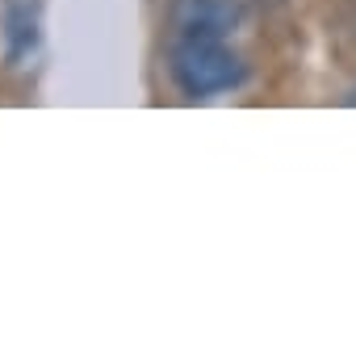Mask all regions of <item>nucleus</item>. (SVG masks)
I'll use <instances>...</instances> for the list:
<instances>
[{
    "label": "nucleus",
    "mask_w": 356,
    "mask_h": 356,
    "mask_svg": "<svg viewBox=\"0 0 356 356\" xmlns=\"http://www.w3.org/2000/svg\"><path fill=\"white\" fill-rule=\"evenodd\" d=\"M168 72L185 97H214L227 92L243 80V59L227 42V34H189L172 30V51H168Z\"/></svg>",
    "instance_id": "obj_1"
},
{
    "label": "nucleus",
    "mask_w": 356,
    "mask_h": 356,
    "mask_svg": "<svg viewBox=\"0 0 356 356\" xmlns=\"http://www.w3.org/2000/svg\"><path fill=\"white\" fill-rule=\"evenodd\" d=\"M348 105H356V92H352V97H348Z\"/></svg>",
    "instance_id": "obj_3"
},
{
    "label": "nucleus",
    "mask_w": 356,
    "mask_h": 356,
    "mask_svg": "<svg viewBox=\"0 0 356 356\" xmlns=\"http://www.w3.org/2000/svg\"><path fill=\"white\" fill-rule=\"evenodd\" d=\"M239 9L231 0H176L172 9V30L189 34H231Z\"/></svg>",
    "instance_id": "obj_2"
}]
</instances>
